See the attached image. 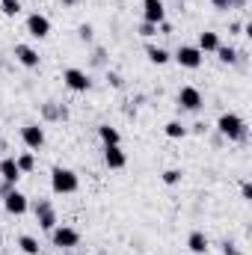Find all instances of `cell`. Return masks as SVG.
I'll list each match as a JSON object with an SVG mask.
<instances>
[{
	"label": "cell",
	"mask_w": 252,
	"mask_h": 255,
	"mask_svg": "<svg viewBox=\"0 0 252 255\" xmlns=\"http://www.w3.org/2000/svg\"><path fill=\"white\" fill-rule=\"evenodd\" d=\"M77 187H80V178H77L74 169H68V166H54L51 169V190L54 193L68 196V193H77Z\"/></svg>",
	"instance_id": "obj_1"
},
{
	"label": "cell",
	"mask_w": 252,
	"mask_h": 255,
	"mask_svg": "<svg viewBox=\"0 0 252 255\" xmlns=\"http://www.w3.org/2000/svg\"><path fill=\"white\" fill-rule=\"evenodd\" d=\"M217 130H220L223 136H229V139H244V136H247V122H244L238 113H223V116L217 119Z\"/></svg>",
	"instance_id": "obj_2"
},
{
	"label": "cell",
	"mask_w": 252,
	"mask_h": 255,
	"mask_svg": "<svg viewBox=\"0 0 252 255\" xmlns=\"http://www.w3.org/2000/svg\"><path fill=\"white\" fill-rule=\"evenodd\" d=\"M51 241H54V247H60V250H71V247H77V244H80V235H77V229L57 226V229L51 232Z\"/></svg>",
	"instance_id": "obj_3"
},
{
	"label": "cell",
	"mask_w": 252,
	"mask_h": 255,
	"mask_svg": "<svg viewBox=\"0 0 252 255\" xmlns=\"http://www.w3.org/2000/svg\"><path fill=\"white\" fill-rule=\"evenodd\" d=\"M63 80H65V86L71 89V92H89V74L86 71H80V68H65L63 71Z\"/></svg>",
	"instance_id": "obj_4"
},
{
	"label": "cell",
	"mask_w": 252,
	"mask_h": 255,
	"mask_svg": "<svg viewBox=\"0 0 252 255\" xmlns=\"http://www.w3.org/2000/svg\"><path fill=\"white\" fill-rule=\"evenodd\" d=\"M175 60H178L181 68H199L202 60H205V54H202L196 45H181V48L175 51Z\"/></svg>",
	"instance_id": "obj_5"
},
{
	"label": "cell",
	"mask_w": 252,
	"mask_h": 255,
	"mask_svg": "<svg viewBox=\"0 0 252 255\" xmlns=\"http://www.w3.org/2000/svg\"><path fill=\"white\" fill-rule=\"evenodd\" d=\"M3 208L12 214V217H21V214H27V208H30V202H27V196L21 190H9L3 196Z\"/></svg>",
	"instance_id": "obj_6"
},
{
	"label": "cell",
	"mask_w": 252,
	"mask_h": 255,
	"mask_svg": "<svg viewBox=\"0 0 252 255\" xmlns=\"http://www.w3.org/2000/svg\"><path fill=\"white\" fill-rule=\"evenodd\" d=\"M142 18H145V24H163V18H166V6H163V0H142Z\"/></svg>",
	"instance_id": "obj_7"
},
{
	"label": "cell",
	"mask_w": 252,
	"mask_h": 255,
	"mask_svg": "<svg viewBox=\"0 0 252 255\" xmlns=\"http://www.w3.org/2000/svg\"><path fill=\"white\" fill-rule=\"evenodd\" d=\"M27 33H30L33 39H48V36H51V21H48L45 15H39V12H33V15L27 18Z\"/></svg>",
	"instance_id": "obj_8"
},
{
	"label": "cell",
	"mask_w": 252,
	"mask_h": 255,
	"mask_svg": "<svg viewBox=\"0 0 252 255\" xmlns=\"http://www.w3.org/2000/svg\"><path fill=\"white\" fill-rule=\"evenodd\" d=\"M36 220H39V226H42L45 232H54V229H57V214H54L51 202H39V205H36Z\"/></svg>",
	"instance_id": "obj_9"
},
{
	"label": "cell",
	"mask_w": 252,
	"mask_h": 255,
	"mask_svg": "<svg viewBox=\"0 0 252 255\" xmlns=\"http://www.w3.org/2000/svg\"><path fill=\"white\" fill-rule=\"evenodd\" d=\"M21 139L27 148H42L45 145V130L39 125H24L21 128Z\"/></svg>",
	"instance_id": "obj_10"
},
{
	"label": "cell",
	"mask_w": 252,
	"mask_h": 255,
	"mask_svg": "<svg viewBox=\"0 0 252 255\" xmlns=\"http://www.w3.org/2000/svg\"><path fill=\"white\" fill-rule=\"evenodd\" d=\"M178 104H181L184 110H199V107H202V92H199L196 86H181Z\"/></svg>",
	"instance_id": "obj_11"
},
{
	"label": "cell",
	"mask_w": 252,
	"mask_h": 255,
	"mask_svg": "<svg viewBox=\"0 0 252 255\" xmlns=\"http://www.w3.org/2000/svg\"><path fill=\"white\" fill-rule=\"evenodd\" d=\"M15 60L24 68H36L39 65V51L30 48V45H15Z\"/></svg>",
	"instance_id": "obj_12"
},
{
	"label": "cell",
	"mask_w": 252,
	"mask_h": 255,
	"mask_svg": "<svg viewBox=\"0 0 252 255\" xmlns=\"http://www.w3.org/2000/svg\"><path fill=\"white\" fill-rule=\"evenodd\" d=\"M0 178L12 187V184H18V178H21V169H18V163H15V157H3L0 160Z\"/></svg>",
	"instance_id": "obj_13"
},
{
	"label": "cell",
	"mask_w": 252,
	"mask_h": 255,
	"mask_svg": "<svg viewBox=\"0 0 252 255\" xmlns=\"http://www.w3.org/2000/svg\"><path fill=\"white\" fill-rule=\"evenodd\" d=\"M104 163H107L110 169H125L127 157L119 145H104Z\"/></svg>",
	"instance_id": "obj_14"
},
{
	"label": "cell",
	"mask_w": 252,
	"mask_h": 255,
	"mask_svg": "<svg viewBox=\"0 0 252 255\" xmlns=\"http://www.w3.org/2000/svg\"><path fill=\"white\" fill-rule=\"evenodd\" d=\"M187 247H190V253H196V255H208V235L205 232H190Z\"/></svg>",
	"instance_id": "obj_15"
},
{
	"label": "cell",
	"mask_w": 252,
	"mask_h": 255,
	"mask_svg": "<svg viewBox=\"0 0 252 255\" xmlns=\"http://www.w3.org/2000/svg\"><path fill=\"white\" fill-rule=\"evenodd\" d=\"M202 54H211V51H217L220 48V36L217 33H211V30H205V33H199V45H196Z\"/></svg>",
	"instance_id": "obj_16"
},
{
	"label": "cell",
	"mask_w": 252,
	"mask_h": 255,
	"mask_svg": "<svg viewBox=\"0 0 252 255\" xmlns=\"http://www.w3.org/2000/svg\"><path fill=\"white\" fill-rule=\"evenodd\" d=\"M98 136L104 139V145H119V130L110 125H101L98 128Z\"/></svg>",
	"instance_id": "obj_17"
},
{
	"label": "cell",
	"mask_w": 252,
	"mask_h": 255,
	"mask_svg": "<svg viewBox=\"0 0 252 255\" xmlns=\"http://www.w3.org/2000/svg\"><path fill=\"white\" fill-rule=\"evenodd\" d=\"M18 247H21V253H27V255H39V241L30 238V235H21L18 238Z\"/></svg>",
	"instance_id": "obj_18"
},
{
	"label": "cell",
	"mask_w": 252,
	"mask_h": 255,
	"mask_svg": "<svg viewBox=\"0 0 252 255\" xmlns=\"http://www.w3.org/2000/svg\"><path fill=\"white\" fill-rule=\"evenodd\" d=\"M15 163H18V169H21V175H24V172H33L36 157H33V151H24L21 157H15Z\"/></svg>",
	"instance_id": "obj_19"
},
{
	"label": "cell",
	"mask_w": 252,
	"mask_h": 255,
	"mask_svg": "<svg viewBox=\"0 0 252 255\" xmlns=\"http://www.w3.org/2000/svg\"><path fill=\"white\" fill-rule=\"evenodd\" d=\"M148 60L154 65H166L169 63V54H166L163 48H154V45H151V48H148Z\"/></svg>",
	"instance_id": "obj_20"
},
{
	"label": "cell",
	"mask_w": 252,
	"mask_h": 255,
	"mask_svg": "<svg viewBox=\"0 0 252 255\" xmlns=\"http://www.w3.org/2000/svg\"><path fill=\"white\" fill-rule=\"evenodd\" d=\"M0 9H3L6 18H15L21 12V0H0Z\"/></svg>",
	"instance_id": "obj_21"
},
{
	"label": "cell",
	"mask_w": 252,
	"mask_h": 255,
	"mask_svg": "<svg viewBox=\"0 0 252 255\" xmlns=\"http://www.w3.org/2000/svg\"><path fill=\"white\" fill-rule=\"evenodd\" d=\"M184 133H187V128L181 125V122H169V125H166V136H169V139H181Z\"/></svg>",
	"instance_id": "obj_22"
},
{
	"label": "cell",
	"mask_w": 252,
	"mask_h": 255,
	"mask_svg": "<svg viewBox=\"0 0 252 255\" xmlns=\"http://www.w3.org/2000/svg\"><path fill=\"white\" fill-rule=\"evenodd\" d=\"M217 54H220V60H223V63H235V60H238V51H235V48H226V45H220V48H217Z\"/></svg>",
	"instance_id": "obj_23"
},
{
	"label": "cell",
	"mask_w": 252,
	"mask_h": 255,
	"mask_svg": "<svg viewBox=\"0 0 252 255\" xmlns=\"http://www.w3.org/2000/svg\"><path fill=\"white\" fill-rule=\"evenodd\" d=\"M178 181H181V169H166V172H163V184L172 187V184H178Z\"/></svg>",
	"instance_id": "obj_24"
},
{
	"label": "cell",
	"mask_w": 252,
	"mask_h": 255,
	"mask_svg": "<svg viewBox=\"0 0 252 255\" xmlns=\"http://www.w3.org/2000/svg\"><path fill=\"white\" fill-rule=\"evenodd\" d=\"M211 3H214V9H220V12L232 9V0H211Z\"/></svg>",
	"instance_id": "obj_25"
},
{
	"label": "cell",
	"mask_w": 252,
	"mask_h": 255,
	"mask_svg": "<svg viewBox=\"0 0 252 255\" xmlns=\"http://www.w3.org/2000/svg\"><path fill=\"white\" fill-rule=\"evenodd\" d=\"M223 253H226V255H241V253H238V247H235V244H226V247H223Z\"/></svg>",
	"instance_id": "obj_26"
},
{
	"label": "cell",
	"mask_w": 252,
	"mask_h": 255,
	"mask_svg": "<svg viewBox=\"0 0 252 255\" xmlns=\"http://www.w3.org/2000/svg\"><path fill=\"white\" fill-rule=\"evenodd\" d=\"M154 30H157L154 24H142V36H154Z\"/></svg>",
	"instance_id": "obj_27"
},
{
	"label": "cell",
	"mask_w": 252,
	"mask_h": 255,
	"mask_svg": "<svg viewBox=\"0 0 252 255\" xmlns=\"http://www.w3.org/2000/svg\"><path fill=\"white\" fill-rule=\"evenodd\" d=\"M241 193H244V199H252V187H250V184H244V187H241Z\"/></svg>",
	"instance_id": "obj_28"
},
{
	"label": "cell",
	"mask_w": 252,
	"mask_h": 255,
	"mask_svg": "<svg viewBox=\"0 0 252 255\" xmlns=\"http://www.w3.org/2000/svg\"><path fill=\"white\" fill-rule=\"evenodd\" d=\"M0 247H3V235H0Z\"/></svg>",
	"instance_id": "obj_29"
},
{
	"label": "cell",
	"mask_w": 252,
	"mask_h": 255,
	"mask_svg": "<svg viewBox=\"0 0 252 255\" xmlns=\"http://www.w3.org/2000/svg\"><path fill=\"white\" fill-rule=\"evenodd\" d=\"M63 3H74V0H63Z\"/></svg>",
	"instance_id": "obj_30"
}]
</instances>
